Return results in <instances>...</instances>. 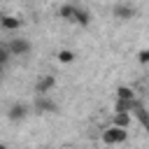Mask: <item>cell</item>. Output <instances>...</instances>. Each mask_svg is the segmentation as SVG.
Here are the masks:
<instances>
[{
  "label": "cell",
  "instance_id": "cell-1",
  "mask_svg": "<svg viewBox=\"0 0 149 149\" xmlns=\"http://www.w3.org/2000/svg\"><path fill=\"white\" fill-rule=\"evenodd\" d=\"M5 44L9 47L12 56H28V54L33 51V44H30L28 37H14V40H9V42H5Z\"/></svg>",
  "mask_w": 149,
  "mask_h": 149
},
{
  "label": "cell",
  "instance_id": "cell-2",
  "mask_svg": "<svg viewBox=\"0 0 149 149\" xmlns=\"http://www.w3.org/2000/svg\"><path fill=\"white\" fill-rule=\"evenodd\" d=\"M126 140H128V130H123V128L109 126L107 130H102V142L105 144H121Z\"/></svg>",
  "mask_w": 149,
  "mask_h": 149
},
{
  "label": "cell",
  "instance_id": "cell-3",
  "mask_svg": "<svg viewBox=\"0 0 149 149\" xmlns=\"http://www.w3.org/2000/svg\"><path fill=\"white\" fill-rule=\"evenodd\" d=\"M33 107H35L37 114H56V112H58V105H56L49 95H35Z\"/></svg>",
  "mask_w": 149,
  "mask_h": 149
},
{
  "label": "cell",
  "instance_id": "cell-4",
  "mask_svg": "<svg viewBox=\"0 0 149 149\" xmlns=\"http://www.w3.org/2000/svg\"><path fill=\"white\" fill-rule=\"evenodd\" d=\"M112 14H114V19L126 21V19H133V16L137 14V7L130 5V2H114V5H112Z\"/></svg>",
  "mask_w": 149,
  "mask_h": 149
},
{
  "label": "cell",
  "instance_id": "cell-5",
  "mask_svg": "<svg viewBox=\"0 0 149 149\" xmlns=\"http://www.w3.org/2000/svg\"><path fill=\"white\" fill-rule=\"evenodd\" d=\"M28 112H30L28 105L16 100V102H12V105L7 107V119H9V121H23V119L28 116Z\"/></svg>",
  "mask_w": 149,
  "mask_h": 149
},
{
  "label": "cell",
  "instance_id": "cell-6",
  "mask_svg": "<svg viewBox=\"0 0 149 149\" xmlns=\"http://www.w3.org/2000/svg\"><path fill=\"white\" fill-rule=\"evenodd\" d=\"M54 86H56V77L54 74H42L35 81V95H47Z\"/></svg>",
  "mask_w": 149,
  "mask_h": 149
},
{
  "label": "cell",
  "instance_id": "cell-7",
  "mask_svg": "<svg viewBox=\"0 0 149 149\" xmlns=\"http://www.w3.org/2000/svg\"><path fill=\"white\" fill-rule=\"evenodd\" d=\"M72 21H74L77 26L86 28V26H91V12H88L86 7H81V5H77V9H74V16H72Z\"/></svg>",
  "mask_w": 149,
  "mask_h": 149
},
{
  "label": "cell",
  "instance_id": "cell-8",
  "mask_svg": "<svg viewBox=\"0 0 149 149\" xmlns=\"http://www.w3.org/2000/svg\"><path fill=\"white\" fill-rule=\"evenodd\" d=\"M0 26H2V30H19L23 26V19L12 16V14H2L0 16Z\"/></svg>",
  "mask_w": 149,
  "mask_h": 149
},
{
  "label": "cell",
  "instance_id": "cell-9",
  "mask_svg": "<svg viewBox=\"0 0 149 149\" xmlns=\"http://www.w3.org/2000/svg\"><path fill=\"white\" fill-rule=\"evenodd\" d=\"M137 105H140L137 100H116V105H114V112H116V114H133Z\"/></svg>",
  "mask_w": 149,
  "mask_h": 149
},
{
  "label": "cell",
  "instance_id": "cell-10",
  "mask_svg": "<svg viewBox=\"0 0 149 149\" xmlns=\"http://www.w3.org/2000/svg\"><path fill=\"white\" fill-rule=\"evenodd\" d=\"M133 116H135V119L140 121V126H142L144 130H149V112H147V109H144L142 105H137V107H135Z\"/></svg>",
  "mask_w": 149,
  "mask_h": 149
},
{
  "label": "cell",
  "instance_id": "cell-11",
  "mask_svg": "<svg viewBox=\"0 0 149 149\" xmlns=\"http://www.w3.org/2000/svg\"><path fill=\"white\" fill-rule=\"evenodd\" d=\"M74 9H77V5H74V2H65V5H61L58 14H61L63 19H68V21H72V16H74Z\"/></svg>",
  "mask_w": 149,
  "mask_h": 149
},
{
  "label": "cell",
  "instance_id": "cell-12",
  "mask_svg": "<svg viewBox=\"0 0 149 149\" xmlns=\"http://www.w3.org/2000/svg\"><path fill=\"white\" fill-rule=\"evenodd\" d=\"M112 126H116V128H128L130 126V114H114V119H112Z\"/></svg>",
  "mask_w": 149,
  "mask_h": 149
},
{
  "label": "cell",
  "instance_id": "cell-13",
  "mask_svg": "<svg viewBox=\"0 0 149 149\" xmlns=\"http://www.w3.org/2000/svg\"><path fill=\"white\" fill-rule=\"evenodd\" d=\"M74 58H77V54L70 51V49H61V51L56 54V61H58V63H72Z\"/></svg>",
  "mask_w": 149,
  "mask_h": 149
},
{
  "label": "cell",
  "instance_id": "cell-14",
  "mask_svg": "<svg viewBox=\"0 0 149 149\" xmlns=\"http://www.w3.org/2000/svg\"><path fill=\"white\" fill-rule=\"evenodd\" d=\"M116 100H135L133 88H128V86H119V88H116Z\"/></svg>",
  "mask_w": 149,
  "mask_h": 149
},
{
  "label": "cell",
  "instance_id": "cell-15",
  "mask_svg": "<svg viewBox=\"0 0 149 149\" xmlns=\"http://www.w3.org/2000/svg\"><path fill=\"white\" fill-rule=\"evenodd\" d=\"M9 58H12L9 47H7V44H0V65H2V68H7V65H9Z\"/></svg>",
  "mask_w": 149,
  "mask_h": 149
},
{
  "label": "cell",
  "instance_id": "cell-16",
  "mask_svg": "<svg viewBox=\"0 0 149 149\" xmlns=\"http://www.w3.org/2000/svg\"><path fill=\"white\" fill-rule=\"evenodd\" d=\"M137 61L144 65V63H149V49H142L140 54H137Z\"/></svg>",
  "mask_w": 149,
  "mask_h": 149
},
{
  "label": "cell",
  "instance_id": "cell-17",
  "mask_svg": "<svg viewBox=\"0 0 149 149\" xmlns=\"http://www.w3.org/2000/svg\"><path fill=\"white\" fill-rule=\"evenodd\" d=\"M0 149H9V147H7V144H2V147H0Z\"/></svg>",
  "mask_w": 149,
  "mask_h": 149
},
{
  "label": "cell",
  "instance_id": "cell-18",
  "mask_svg": "<svg viewBox=\"0 0 149 149\" xmlns=\"http://www.w3.org/2000/svg\"><path fill=\"white\" fill-rule=\"evenodd\" d=\"M42 149H47V147H42Z\"/></svg>",
  "mask_w": 149,
  "mask_h": 149
}]
</instances>
